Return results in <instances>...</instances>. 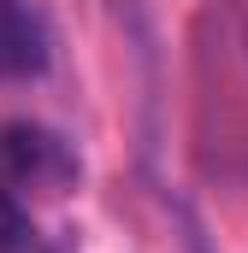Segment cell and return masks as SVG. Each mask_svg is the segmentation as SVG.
<instances>
[{
	"mask_svg": "<svg viewBox=\"0 0 248 253\" xmlns=\"http://www.w3.org/2000/svg\"><path fill=\"white\" fill-rule=\"evenodd\" d=\"M83 165L60 129L48 124H0V200L30 206V200H65L77 189Z\"/></svg>",
	"mask_w": 248,
	"mask_h": 253,
	"instance_id": "obj_1",
	"label": "cell"
},
{
	"mask_svg": "<svg viewBox=\"0 0 248 253\" xmlns=\"http://www.w3.org/2000/svg\"><path fill=\"white\" fill-rule=\"evenodd\" d=\"M48 65V30L30 0H0V83H24Z\"/></svg>",
	"mask_w": 248,
	"mask_h": 253,
	"instance_id": "obj_2",
	"label": "cell"
},
{
	"mask_svg": "<svg viewBox=\"0 0 248 253\" xmlns=\"http://www.w3.org/2000/svg\"><path fill=\"white\" fill-rule=\"evenodd\" d=\"M0 253H48L36 242V230L24 224V206H12V200H0Z\"/></svg>",
	"mask_w": 248,
	"mask_h": 253,
	"instance_id": "obj_3",
	"label": "cell"
}]
</instances>
